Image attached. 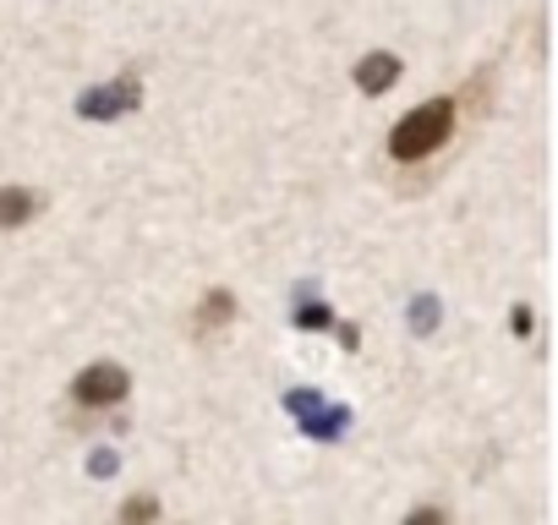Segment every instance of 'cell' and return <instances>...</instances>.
<instances>
[{
    "instance_id": "8fae6325",
    "label": "cell",
    "mask_w": 558,
    "mask_h": 525,
    "mask_svg": "<svg viewBox=\"0 0 558 525\" xmlns=\"http://www.w3.org/2000/svg\"><path fill=\"white\" fill-rule=\"evenodd\" d=\"M433 520H444V509H411V525H433Z\"/></svg>"
},
{
    "instance_id": "5b68a950",
    "label": "cell",
    "mask_w": 558,
    "mask_h": 525,
    "mask_svg": "<svg viewBox=\"0 0 558 525\" xmlns=\"http://www.w3.org/2000/svg\"><path fill=\"white\" fill-rule=\"evenodd\" d=\"M39 213H45V192H34V186H0V230H17V224H28Z\"/></svg>"
},
{
    "instance_id": "30bf717a",
    "label": "cell",
    "mask_w": 558,
    "mask_h": 525,
    "mask_svg": "<svg viewBox=\"0 0 558 525\" xmlns=\"http://www.w3.org/2000/svg\"><path fill=\"white\" fill-rule=\"evenodd\" d=\"M433 323H438V302H433V296H422V302H411V329H416V334H427Z\"/></svg>"
},
{
    "instance_id": "9c48e42d",
    "label": "cell",
    "mask_w": 558,
    "mask_h": 525,
    "mask_svg": "<svg viewBox=\"0 0 558 525\" xmlns=\"http://www.w3.org/2000/svg\"><path fill=\"white\" fill-rule=\"evenodd\" d=\"M296 323H302V329H329L335 318H329L324 302H302V307H296Z\"/></svg>"
},
{
    "instance_id": "7a4b0ae2",
    "label": "cell",
    "mask_w": 558,
    "mask_h": 525,
    "mask_svg": "<svg viewBox=\"0 0 558 525\" xmlns=\"http://www.w3.org/2000/svg\"><path fill=\"white\" fill-rule=\"evenodd\" d=\"M132 394V373L121 362H94L72 378V405L77 411H110V405H126Z\"/></svg>"
},
{
    "instance_id": "3957f363",
    "label": "cell",
    "mask_w": 558,
    "mask_h": 525,
    "mask_svg": "<svg viewBox=\"0 0 558 525\" xmlns=\"http://www.w3.org/2000/svg\"><path fill=\"white\" fill-rule=\"evenodd\" d=\"M286 405H291V416H296L318 443H335V438L345 432V422H351V416H345V405H324L313 389H291V394H286Z\"/></svg>"
},
{
    "instance_id": "8992f818",
    "label": "cell",
    "mask_w": 558,
    "mask_h": 525,
    "mask_svg": "<svg viewBox=\"0 0 558 525\" xmlns=\"http://www.w3.org/2000/svg\"><path fill=\"white\" fill-rule=\"evenodd\" d=\"M230 318H235V296H230V291H208V296L197 302V313H192V340L219 334Z\"/></svg>"
},
{
    "instance_id": "ba28073f",
    "label": "cell",
    "mask_w": 558,
    "mask_h": 525,
    "mask_svg": "<svg viewBox=\"0 0 558 525\" xmlns=\"http://www.w3.org/2000/svg\"><path fill=\"white\" fill-rule=\"evenodd\" d=\"M143 520H159V498H132V503H121V525H143Z\"/></svg>"
},
{
    "instance_id": "277c9868",
    "label": "cell",
    "mask_w": 558,
    "mask_h": 525,
    "mask_svg": "<svg viewBox=\"0 0 558 525\" xmlns=\"http://www.w3.org/2000/svg\"><path fill=\"white\" fill-rule=\"evenodd\" d=\"M137 99H143V83H137V77H121V83H105V88L83 94V99H77V115H88V121H116V115L137 110Z\"/></svg>"
},
{
    "instance_id": "52a82bcc",
    "label": "cell",
    "mask_w": 558,
    "mask_h": 525,
    "mask_svg": "<svg viewBox=\"0 0 558 525\" xmlns=\"http://www.w3.org/2000/svg\"><path fill=\"white\" fill-rule=\"evenodd\" d=\"M395 77H400V56H384V50H373V56L356 66V88H362V94H384Z\"/></svg>"
},
{
    "instance_id": "6da1fadb",
    "label": "cell",
    "mask_w": 558,
    "mask_h": 525,
    "mask_svg": "<svg viewBox=\"0 0 558 525\" xmlns=\"http://www.w3.org/2000/svg\"><path fill=\"white\" fill-rule=\"evenodd\" d=\"M487 110H493V66H482V72H471L465 83H454L449 94H438V99L405 110V115L395 121L389 143H384V175H389L400 192H427V186H438V181L460 164V154H465V143L476 137V126L487 121Z\"/></svg>"
}]
</instances>
